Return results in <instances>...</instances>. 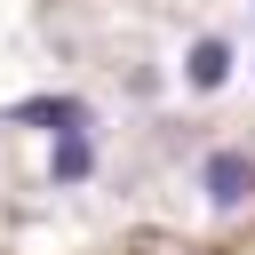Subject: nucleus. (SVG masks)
<instances>
[{
    "label": "nucleus",
    "instance_id": "3",
    "mask_svg": "<svg viewBox=\"0 0 255 255\" xmlns=\"http://www.w3.org/2000/svg\"><path fill=\"white\" fill-rule=\"evenodd\" d=\"M88 167H96V143H88L80 128H72V135H56V151H48V175H56V183H80Z\"/></svg>",
    "mask_w": 255,
    "mask_h": 255
},
{
    "label": "nucleus",
    "instance_id": "4",
    "mask_svg": "<svg viewBox=\"0 0 255 255\" xmlns=\"http://www.w3.org/2000/svg\"><path fill=\"white\" fill-rule=\"evenodd\" d=\"M223 72H231V48H223V40H199V48H191V64H183V80H191V88H223Z\"/></svg>",
    "mask_w": 255,
    "mask_h": 255
},
{
    "label": "nucleus",
    "instance_id": "1",
    "mask_svg": "<svg viewBox=\"0 0 255 255\" xmlns=\"http://www.w3.org/2000/svg\"><path fill=\"white\" fill-rule=\"evenodd\" d=\"M247 191H255V159H247V151H215V159H207V199H215V207H239Z\"/></svg>",
    "mask_w": 255,
    "mask_h": 255
},
{
    "label": "nucleus",
    "instance_id": "2",
    "mask_svg": "<svg viewBox=\"0 0 255 255\" xmlns=\"http://www.w3.org/2000/svg\"><path fill=\"white\" fill-rule=\"evenodd\" d=\"M16 120L48 128V135H72V128H88V104L80 96H32V104H16Z\"/></svg>",
    "mask_w": 255,
    "mask_h": 255
}]
</instances>
